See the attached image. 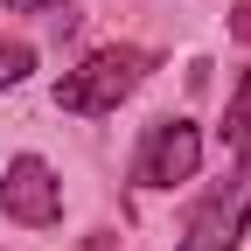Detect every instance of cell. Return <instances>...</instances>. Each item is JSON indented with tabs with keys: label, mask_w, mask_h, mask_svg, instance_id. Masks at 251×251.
I'll use <instances>...</instances> for the list:
<instances>
[{
	"label": "cell",
	"mask_w": 251,
	"mask_h": 251,
	"mask_svg": "<svg viewBox=\"0 0 251 251\" xmlns=\"http://www.w3.org/2000/svg\"><path fill=\"white\" fill-rule=\"evenodd\" d=\"M230 147H237V168L188 209L175 251H237V237H244V224H251V133L230 140Z\"/></svg>",
	"instance_id": "6da1fadb"
},
{
	"label": "cell",
	"mask_w": 251,
	"mask_h": 251,
	"mask_svg": "<svg viewBox=\"0 0 251 251\" xmlns=\"http://www.w3.org/2000/svg\"><path fill=\"white\" fill-rule=\"evenodd\" d=\"M147 70H153L147 49H98V56H84L77 70H63L56 105H63V112H84V119L119 112V98H133V91L147 84Z\"/></svg>",
	"instance_id": "7a4b0ae2"
},
{
	"label": "cell",
	"mask_w": 251,
	"mask_h": 251,
	"mask_svg": "<svg viewBox=\"0 0 251 251\" xmlns=\"http://www.w3.org/2000/svg\"><path fill=\"white\" fill-rule=\"evenodd\" d=\"M202 168V133L188 119H153L140 133V153H133V181L140 188H175V181H196Z\"/></svg>",
	"instance_id": "3957f363"
},
{
	"label": "cell",
	"mask_w": 251,
	"mask_h": 251,
	"mask_svg": "<svg viewBox=\"0 0 251 251\" xmlns=\"http://www.w3.org/2000/svg\"><path fill=\"white\" fill-rule=\"evenodd\" d=\"M0 209L14 224H28V230H49L63 216V181H56V168L42 153H14L7 161V175H0Z\"/></svg>",
	"instance_id": "277c9868"
},
{
	"label": "cell",
	"mask_w": 251,
	"mask_h": 251,
	"mask_svg": "<svg viewBox=\"0 0 251 251\" xmlns=\"http://www.w3.org/2000/svg\"><path fill=\"white\" fill-rule=\"evenodd\" d=\"M28 70H35V49H28V42H7V35H0V91H7V84H21Z\"/></svg>",
	"instance_id": "5b68a950"
},
{
	"label": "cell",
	"mask_w": 251,
	"mask_h": 251,
	"mask_svg": "<svg viewBox=\"0 0 251 251\" xmlns=\"http://www.w3.org/2000/svg\"><path fill=\"white\" fill-rule=\"evenodd\" d=\"M7 7H21V14H42V7H63V0H7Z\"/></svg>",
	"instance_id": "8992f818"
}]
</instances>
